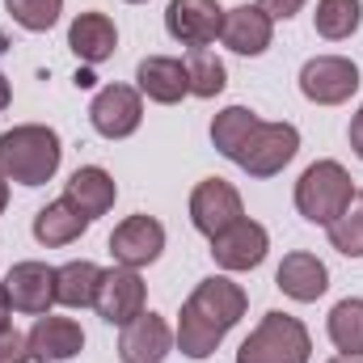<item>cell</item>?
I'll use <instances>...</instances> for the list:
<instances>
[{"label": "cell", "instance_id": "cell-30", "mask_svg": "<svg viewBox=\"0 0 363 363\" xmlns=\"http://www.w3.org/2000/svg\"><path fill=\"white\" fill-rule=\"evenodd\" d=\"M267 13H271V21H287V17H296L308 0H258Z\"/></svg>", "mask_w": 363, "mask_h": 363}, {"label": "cell", "instance_id": "cell-36", "mask_svg": "<svg viewBox=\"0 0 363 363\" xmlns=\"http://www.w3.org/2000/svg\"><path fill=\"white\" fill-rule=\"evenodd\" d=\"M21 363H47V359H38V355H26V359H21Z\"/></svg>", "mask_w": 363, "mask_h": 363}, {"label": "cell", "instance_id": "cell-9", "mask_svg": "<svg viewBox=\"0 0 363 363\" xmlns=\"http://www.w3.org/2000/svg\"><path fill=\"white\" fill-rule=\"evenodd\" d=\"M161 250H165V224L152 220V216H127L110 233V254H114L118 267L144 271L161 258Z\"/></svg>", "mask_w": 363, "mask_h": 363}, {"label": "cell", "instance_id": "cell-22", "mask_svg": "<svg viewBox=\"0 0 363 363\" xmlns=\"http://www.w3.org/2000/svg\"><path fill=\"white\" fill-rule=\"evenodd\" d=\"M97 287H101V267L97 262H68L55 271V304L64 308H93L97 304Z\"/></svg>", "mask_w": 363, "mask_h": 363}, {"label": "cell", "instance_id": "cell-31", "mask_svg": "<svg viewBox=\"0 0 363 363\" xmlns=\"http://www.w3.org/2000/svg\"><path fill=\"white\" fill-rule=\"evenodd\" d=\"M347 135H351V152L363 161V106H359V114L351 118V131H347Z\"/></svg>", "mask_w": 363, "mask_h": 363}, {"label": "cell", "instance_id": "cell-20", "mask_svg": "<svg viewBox=\"0 0 363 363\" xmlns=\"http://www.w3.org/2000/svg\"><path fill=\"white\" fill-rule=\"evenodd\" d=\"M85 228H89V220L68 199H55V203L38 207V216H34V241L47 245V250H64V245L81 241Z\"/></svg>", "mask_w": 363, "mask_h": 363}, {"label": "cell", "instance_id": "cell-12", "mask_svg": "<svg viewBox=\"0 0 363 363\" xmlns=\"http://www.w3.org/2000/svg\"><path fill=\"white\" fill-rule=\"evenodd\" d=\"M101 321L110 325H131L144 313V279L131 267H110L101 271V287H97V304Z\"/></svg>", "mask_w": 363, "mask_h": 363}, {"label": "cell", "instance_id": "cell-37", "mask_svg": "<svg viewBox=\"0 0 363 363\" xmlns=\"http://www.w3.org/2000/svg\"><path fill=\"white\" fill-rule=\"evenodd\" d=\"M127 4H144V0H127Z\"/></svg>", "mask_w": 363, "mask_h": 363}, {"label": "cell", "instance_id": "cell-2", "mask_svg": "<svg viewBox=\"0 0 363 363\" xmlns=\"http://www.w3.org/2000/svg\"><path fill=\"white\" fill-rule=\"evenodd\" d=\"M64 161L60 135L43 123H21L0 135V174L17 186H43Z\"/></svg>", "mask_w": 363, "mask_h": 363}, {"label": "cell", "instance_id": "cell-11", "mask_svg": "<svg viewBox=\"0 0 363 363\" xmlns=\"http://www.w3.org/2000/svg\"><path fill=\"white\" fill-rule=\"evenodd\" d=\"M165 30L182 47H211L224 30V9L216 0H169Z\"/></svg>", "mask_w": 363, "mask_h": 363}, {"label": "cell", "instance_id": "cell-25", "mask_svg": "<svg viewBox=\"0 0 363 363\" xmlns=\"http://www.w3.org/2000/svg\"><path fill=\"white\" fill-rule=\"evenodd\" d=\"M313 26H317V34L330 38V43L351 38L363 26V0H317Z\"/></svg>", "mask_w": 363, "mask_h": 363}, {"label": "cell", "instance_id": "cell-28", "mask_svg": "<svg viewBox=\"0 0 363 363\" xmlns=\"http://www.w3.org/2000/svg\"><path fill=\"white\" fill-rule=\"evenodd\" d=\"M4 9H9V17H13L21 30L43 34V30H51V26L60 21L64 0H4Z\"/></svg>", "mask_w": 363, "mask_h": 363}, {"label": "cell", "instance_id": "cell-4", "mask_svg": "<svg viewBox=\"0 0 363 363\" xmlns=\"http://www.w3.org/2000/svg\"><path fill=\"white\" fill-rule=\"evenodd\" d=\"M313 338L300 317L291 313H267L258 330L241 342L237 363H308Z\"/></svg>", "mask_w": 363, "mask_h": 363}, {"label": "cell", "instance_id": "cell-18", "mask_svg": "<svg viewBox=\"0 0 363 363\" xmlns=\"http://www.w3.org/2000/svg\"><path fill=\"white\" fill-rule=\"evenodd\" d=\"M274 283H279L283 296H291V300H300V304H313V300L325 296V287H330V271H325V262H321L317 254L296 250V254H287V258L279 262Z\"/></svg>", "mask_w": 363, "mask_h": 363}, {"label": "cell", "instance_id": "cell-23", "mask_svg": "<svg viewBox=\"0 0 363 363\" xmlns=\"http://www.w3.org/2000/svg\"><path fill=\"white\" fill-rule=\"evenodd\" d=\"M330 342L338 347V355H363V300L359 296H347L330 308Z\"/></svg>", "mask_w": 363, "mask_h": 363}, {"label": "cell", "instance_id": "cell-10", "mask_svg": "<svg viewBox=\"0 0 363 363\" xmlns=\"http://www.w3.org/2000/svg\"><path fill=\"white\" fill-rule=\"evenodd\" d=\"M267 250H271V233L258 220H245V216L233 228L211 237V258H216L220 271H254V267H262Z\"/></svg>", "mask_w": 363, "mask_h": 363}, {"label": "cell", "instance_id": "cell-13", "mask_svg": "<svg viewBox=\"0 0 363 363\" xmlns=\"http://www.w3.org/2000/svg\"><path fill=\"white\" fill-rule=\"evenodd\" d=\"M174 351V330L161 313H140L118 334V359L123 363H161Z\"/></svg>", "mask_w": 363, "mask_h": 363}, {"label": "cell", "instance_id": "cell-17", "mask_svg": "<svg viewBox=\"0 0 363 363\" xmlns=\"http://www.w3.org/2000/svg\"><path fill=\"white\" fill-rule=\"evenodd\" d=\"M135 89L144 93L148 101H157V106H178L182 97L190 93L186 64L174 60V55H148L135 68Z\"/></svg>", "mask_w": 363, "mask_h": 363}, {"label": "cell", "instance_id": "cell-7", "mask_svg": "<svg viewBox=\"0 0 363 363\" xmlns=\"http://www.w3.org/2000/svg\"><path fill=\"white\" fill-rule=\"evenodd\" d=\"M89 123L106 140H127L144 123V93L131 85H106L89 101Z\"/></svg>", "mask_w": 363, "mask_h": 363}, {"label": "cell", "instance_id": "cell-35", "mask_svg": "<svg viewBox=\"0 0 363 363\" xmlns=\"http://www.w3.org/2000/svg\"><path fill=\"white\" fill-rule=\"evenodd\" d=\"M330 363H363V355H334Z\"/></svg>", "mask_w": 363, "mask_h": 363}, {"label": "cell", "instance_id": "cell-24", "mask_svg": "<svg viewBox=\"0 0 363 363\" xmlns=\"http://www.w3.org/2000/svg\"><path fill=\"white\" fill-rule=\"evenodd\" d=\"M258 123H262V118H258L250 106H228V110H220V114L211 118V144L220 148V157H228V161H233Z\"/></svg>", "mask_w": 363, "mask_h": 363}, {"label": "cell", "instance_id": "cell-33", "mask_svg": "<svg viewBox=\"0 0 363 363\" xmlns=\"http://www.w3.org/2000/svg\"><path fill=\"white\" fill-rule=\"evenodd\" d=\"M4 207H9V178L0 174V216H4Z\"/></svg>", "mask_w": 363, "mask_h": 363}, {"label": "cell", "instance_id": "cell-16", "mask_svg": "<svg viewBox=\"0 0 363 363\" xmlns=\"http://www.w3.org/2000/svg\"><path fill=\"white\" fill-rule=\"evenodd\" d=\"M26 347H30V355H38V359H47V363L77 359L81 347H85V334H81V325H77L72 317H51V313H43V317L34 321V330L26 334Z\"/></svg>", "mask_w": 363, "mask_h": 363}, {"label": "cell", "instance_id": "cell-14", "mask_svg": "<svg viewBox=\"0 0 363 363\" xmlns=\"http://www.w3.org/2000/svg\"><path fill=\"white\" fill-rule=\"evenodd\" d=\"M274 38V21L262 4H237V9H224V30H220V43L237 55H262Z\"/></svg>", "mask_w": 363, "mask_h": 363}, {"label": "cell", "instance_id": "cell-8", "mask_svg": "<svg viewBox=\"0 0 363 363\" xmlns=\"http://www.w3.org/2000/svg\"><path fill=\"white\" fill-rule=\"evenodd\" d=\"M241 216H245V207H241V194H237L233 182L203 178L194 190H190V224H194L207 241H211L216 233L233 228Z\"/></svg>", "mask_w": 363, "mask_h": 363}, {"label": "cell", "instance_id": "cell-21", "mask_svg": "<svg viewBox=\"0 0 363 363\" xmlns=\"http://www.w3.org/2000/svg\"><path fill=\"white\" fill-rule=\"evenodd\" d=\"M68 47L77 51V60H85V64H101V60L114 55V47H118V30H114V21H110L106 13H81V17L68 26Z\"/></svg>", "mask_w": 363, "mask_h": 363}, {"label": "cell", "instance_id": "cell-5", "mask_svg": "<svg viewBox=\"0 0 363 363\" xmlns=\"http://www.w3.org/2000/svg\"><path fill=\"white\" fill-rule=\"evenodd\" d=\"M296 152H300V131L291 123H258L241 144V152L233 157V165H241L250 178H274L296 161Z\"/></svg>", "mask_w": 363, "mask_h": 363}, {"label": "cell", "instance_id": "cell-34", "mask_svg": "<svg viewBox=\"0 0 363 363\" xmlns=\"http://www.w3.org/2000/svg\"><path fill=\"white\" fill-rule=\"evenodd\" d=\"M9 97H13V93H9V81H4V72H0V110L9 106Z\"/></svg>", "mask_w": 363, "mask_h": 363}, {"label": "cell", "instance_id": "cell-29", "mask_svg": "<svg viewBox=\"0 0 363 363\" xmlns=\"http://www.w3.org/2000/svg\"><path fill=\"white\" fill-rule=\"evenodd\" d=\"M26 355H30L26 334H17V330H0V363H21Z\"/></svg>", "mask_w": 363, "mask_h": 363}, {"label": "cell", "instance_id": "cell-32", "mask_svg": "<svg viewBox=\"0 0 363 363\" xmlns=\"http://www.w3.org/2000/svg\"><path fill=\"white\" fill-rule=\"evenodd\" d=\"M9 317H13V300H9V287H4V279H0V330H13Z\"/></svg>", "mask_w": 363, "mask_h": 363}, {"label": "cell", "instance_id": "cell-3", "mask_svg": "<svg viewBox=\"0 0 363 363\" xmlns=\"http://www.w3.org/2000/svg\"><path fill=\"white\" fill-rule=\"evenodd\" d=\"M355 199V182L338 161H313L296 182V211L308 224L330 228Z\"/></svg>", "mask_w": 363, "mask_h": 363}, {"label": "cell", "instance_id": "cell-6", "mask_svg": "<svg viewBox=\"0 0 363 363\" xmlns=\"http://www.w3.org/2000/svg\"><path fill=\"white\" fill-rule=\"evenodd\" d=\"M300 93L317 106H342L359 93V68L347 55H317L300 68Z\"/></svg>", "mask_w": 363, "mask_h": 363}, {"label": "cell", "instance_id": "cell-26", "mask_svg": "<svg viewBox=\"0 0 363 363\" xmlns=\"http://www.w3.org/2000/svg\"><path fill=\"white\" fill-rule=\"evenodd\" d=\"M186 77H190V93L194 97H216V93H224V85H228L224 60L211 47H190L186 51Z\"/></svg>", "mask_w": 363, "mask_h": 363}, {"label": "cell", "instance_id": "cell-1", "mask_svg": "<svg viewBox=\"0 0 363 363\" xmlns=\"http://www.w3.org/2000/svg\"><path fill=\"white\" fill-rule=\"evenodd\" d=\"M245 317V291L241 283L224 279V274H211L203 279L186 304H182V317H178V347L186 359H207L216 355V347L224 342V334Z\"/></svg>", "mask_w": 363, "mask_h": 363}, {"label": "cell", "instance_id": "cell-15", "mask_svg": "<svg viewBox=\"0 0 363 363\" xmlns=\"http://www.w3.org/2000/svg\"><path fill=\"white\" fill-rule=\"evenodd\" d=\"M4 287H9V300H13L17 313L43 317L55 304V267H47V262H17L4 274Z\"/></svg>", "mask_w": 363, "mask_h": 363}, {"label": "cell", "instance_id": "cell-27", "mask_svg": "<svg viewBox=\"0 0 363 363\" xmlns=\"http://www.w3.org/2000/svg\"><path fill=\"white\" fill-rule=\"evenodd\" d=\"M325 233H330V245H334L338 254H347V258H363V190H355L351 207H347Z\"/></svg>", "mask_w": 363, "mask_h": 363}, {"label": "cell", "instance_id": "cell-19", "mask_svg": "<svg viewBox=\"0 0 363 363\" xmlns=\"http://www.w3.org/2000/svg\"><path fill=\"white\" fill-rule=\"evenodd\" d=\"M64 199L93 224L97 216H106V211L114 207L118 186H114V178H110L101 165H81V169L68 178V186H64Z\"/></svg>", "mask_w": 363, "mask_h": 363}]
</instances>
